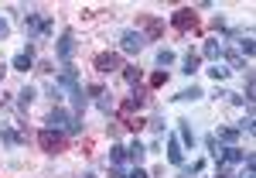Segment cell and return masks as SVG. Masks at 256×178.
I'll return each mask as SVG.
<instances>
[{"instance_id":"5bb4252c","label":"cell","mask_w":256,"mask_h":178,"mask_svg":"<svg viewBox=\"0 0 256 178\" xmlns=\"http://www.w3.org/2000/svg\"><path fill=\"white\" fill-rule=\"evenodd\" d=\"M168 161H171V164H181V161H184V147H181L178 137H168Z\"/></svg>"},{"instance_id":"4316f807","label":"cell","mask_w":256,"mask_h":178,"mask_svg":"<svg viewBox=\"0 0 256 178\" xmlns=\"http://www.w3.org/2000/svg\"><path fill=\"white\" fill-rule=\"evenodd\" d=\"M99 110H102V113H113V110H116V106H113V99H110V93H102V96H99Z\"/></svg>"},{"instance_id":"7a4b0ae2","label":"cell","mask_w":256,"mask_h":178,"mask_svg":"<svg viewBox=\"0 0 256 178\" xmlns=\"http://www.w3.org/2000/svg\"><path fill=\"white\" fill-rule=\"evenodd\" d=\"M171 28L181 31V35H188V31H198V14L192 7H178L174 14H171Z\"/></svg>"},{"instance_id":"74e56055","label":"cell","mask_w":256,"mask_h":178,"mask_svg":"<svg viewBox=\"0 0 256 178\" xmlns=\"http://www.w3.org/2000/svg\"><path fill=\"white\" fill-rule=\"evenodd\" d=\"M82 178H99V175H82Z\"/></svg>"},{"instance_id":"8992f818","label":"cell","mask_w":256,"mask_h":178,"mask_svg":"<svg viewBox=\"0 0 256 178\" xmlns=\"http://www.w3.org/2000/svg\"><path fill=\"white\" fill-rule=\"evenodd\" d=\"M44 123H48V130H62V134H65V130L72 127V113H65L62 106H52V113L44 117Z\"/></svg>"},{"instance_id":"d4e9b609","label":"cell","mask_w":256,"mask_h":178,"mask_svg":"<svg viewBox=\"0 0 256 178\" xmlns=\"http://www.w3.org/2000/svg\"><path fill=\"white\" fill-rule=\"evenodd\" d=\"M205 147H208L212 161H222V147H218V140H216V137H205Z\"/></svg>"},{"instance_id":"44dd1931","label":"cell","mask_w":256,"mask_h":178,"mask_svg":"<svg viewBox=\"0 0 256 178\" xmlns=\"http://www.w3.org/2000/svg\"><path fill=\"white\" fill-rule=\"evenodd\" d=\"M110 161L120 168V164L126 161V147H123V144H113V147H110Z\"/></svg>"},{"instance_id":"277c9868","label":"cell","mask_w":256,"mask_h":178,"mask_svg":"<svg viewBox=\"0 0 256 178\" xmlns=\"http://www.w3.org/2000/svg\"><path fill=\"white\" fill-rule=\"evenodd\" d=\"M144 45H147L144 31H123V35H120V48H123V52H130V55H140V52H144Z\"/></svg>"},{"instance_id":"d6a6232c","label":"cell","mask_w":256,"mask_h":178,"mask_svg":"<svg viewBox=\"0 0 256 178\" xmlns=\"http://www.w3.org/2000/svg\"><path fill=\"white\" fill-rule=\"evenodd\" d=\"M242 99H246V103H253V76L246 79V96H242Z\"/></svg>"},{"instance_id":"7c38bea8","label":"cell","mask_w":256,"mask_h":178,"mask_svg":"<svg viewBox=\"0 0 256 178\" xmlns=\"http://www.w3.org/2000/svg\"><path fill=\"white\" fill-rule=\"evenodd\" d=\"M222 52H226V48H222V41H218V38H208L205 45H202V55H205L208 62H218V59H222Z\"/></svg>"},{"instance_id":"484cf974","label":"cell","mask_w":256,"mask_h":178,"mask_svg":"<svg viewBox=\"0 0 256 178\" xmlns=\"http://www.w3.org/2000/svg\"><path fill=\"white\" fill-rule=\"evenodd\" d=\"M253 38H250V35H246V38H239V52H242V55H246V59H250V55H253Z\"/></svg>"},{"instance_id":"5b68a950","label":"cell","mask_w":256,"mask_h":178,"mask_svg":"<svg viewBox=\"0 0 256 178\" xmlns=\"http://www.w3.org/2000/svg\"><path fill=\"white\" fill-rule=\"evenodd\" d=\"M76 35L72 31H62V38H58V45H55V52H58V59H62V65H68L72 62V55H76Z\"/></svg>"},{"instance_id":"ac0fdd59","label":"cell","mask_w":256,"mask_h":178,"mask_svg":"<svg viewBox=\"0 0 256 178\" xmlns=\"http://www.w3.org/2000/svg\"><path fill=\"white\" fill-rule=\"evenodd\" d=\"M205 96V93H202V89H198V86H188V89H181V93H178V103H195V99H202Z\"/></svg>"},{"instance_id":"30bf717a","label":"cell","mask_w":256,"mask_h":178,"mask_svg":"<svg viewBox=\"0 0 256 178\" xmlns=\"http://www.w3.org/2000/svg\"><path fill=\"white\" fill-rule=\"evenodd\" d=\"M178 140H181V147H192V151H195L198 137H195V130H192L188 120H178Z\"/></svg>"},{"instance_id":"3957f363","label":"cell","mask_w":256,"mask_h":178,"mask_svg":"<svg viewBox=\"0 0 256 178\" xmlns=\"http://www.w3.org/2000/svg\"><path fill=\"white\" fill-rule=\"evenodd\" d=\"M55 86H58V89H68V93L82 89V86H79V72H76V65H72V62H68V65H62V72L55 76Z\"/></svg>"},{"instance_id":"4fadbf2b","label":"cell","mask_w":256,"mask_h":178,"mask_svg":"<svg viewBox=\"0 0 256 178\" xmlns=\"http://www.w3.org/2000/svg\"><path fill=\"white\" fill-rule=\"evenodd\" d=\"M212 137L218 140V144H229V147H236V140H239V130L236 127H218Z\"/></svg>"},{"instance_id":"e0dca14e","label":"cell","mask_w":256,"mask_h":178,"mask_svg":"<svg viewBox=\"0 0 256 178\" xmlns=\"http://www.w3.org/2000/svg\"><path fill=\"white\" fill-rule=\"evenodd\" d=\"M198 65H202V55H198V52H188V55H184V69H181V72H184V76H195Z\"/></svg>"},{"instance_id":"7402d4cb","label":"cell","mask_w":256,"mask_h":178,"mask_svg":"<svg viewBox=\"0 0 256 178\" xmlns=\"http://www.w3.org/2000/svg\"><path fill=\"white\" fill-rule=\"evenodd\" d=\"M229 72H232V69H229V65H222V62H212V69H208V76H212V79H226V76H229Z\"/></svg>"},{"instance_id":"8fae6325","label":"cell","mask_w":256,"mask_h":178,"mask_svg":"<svg viewBox=\"0 0 256 178\" xmlns=\"http://www.w3.org/2000/svg\"><path fill=\"white\" fill-rule=\"evenodd\" d=\"M242 161H246V151H242V147H222L218 168H222V164H242Z\"/></svg>"},{"instance_id":"1f68e13d","label":"cell","mask_w":256,"mask_h":178,"mask_svg":"<svg viewBox=\"0 0 256 178\" xmlns=\"http://www.w3.org/2000/svg\"><path fill=\"white\" fill-rule=\"evenodd\" d=\"M86 93H89V96H102V93H106V89H102V86H99V82H92V86H86Z\"/></svg>"},{"instance_id":"f1b7e54d","label":"cell","mask_w":256,"mask_h":178,"mask_svg":"<svg viewBox=\"0 0 256 178\" xmlns=\"http://www.w3.org/2000/svg\"><path fill=\"white\" fill-rule=\"evenodd\" d=\"M147 127H150V130H154V134H160V130H164V117H160V113H154V117H150V123H147Z\"/></svg>"},{"instance_id":"603a6c76","label":"cell","mask_w":256,"mask_h":178,"mask_svg":"<svg viewBox=\"0 0 256 178\" xmlns=\"http://www.w3.org/2000/svg\"><path fill=\"white\" fill-rule=\"evenodd\" d=\"M34 96H38V93H34L31 86H24V89H20V93H18V103H20V106H24V110H28V106L34 103Z\"/></svg>"},{"instance_id":"4dcf8cb0","label":"cell","mask_w":256,"mask_h":178,"mask_svg":"<svg viewBox=\"0 0 256 178\" xmlns=\"http://www.w3.org/2000/svg\"><path fill=\"white\" fill-rule=\"evenodd\" d=\"M55 31V24H52V18H41V38H48Z\"/></svg>"},{"instance_id":"52a82bcc","label":"cell","mask_w":256,"mask_h":178,"mask_svg":"<svg viewBox=\"0 0 256 178\" xmlns=\"http://www.w3.org/2000/svg\"><path fill=\"white\" fill-rule=\"evenodd\" d=\"M137 24H140V28H144V31H147L144 38H150V41H158L160 35H164V21L150 18V14H140V18H137Z\"/></svg>"},{"instance_id":"2e32d148","label":"cell","mask_w":256,"mask_h":178,"mask_svg":"<svg viewBox=\"0 0 256 178\" xmlns=\"http://www.w3.org/2000/svg\"><path fill=\"white\" fill-rule=\"evenodd\" d=\"M34 62H31V45H28V52H20V55H14V62H10V69H18V72H28Z\"/></svg>"},{"instance_id":"8d00e7d4","label":"cell","mask_w":256,"mask_h":178,"mask_svg":"<svg viewBox=\"0 0 256 178\" xmlns=\"http://www.w3.org/2000/svg\"><path fill=\"white\" fill-rule=\"evenodd\" d=\"M4 72H7V69H4V65H0V82H4Z\"/></svg>"},{"instance_id":"d6986e66","label":"cell","mask_w":256,"mask_h":178,"mask_svg":"<svg viewBox=\"0 0 256 178\" xmlns=\"http://www.w3.org/2000/svg\"><path fill=\"white\" fill-rule=\"evenodd\" d=\"M123 79L130 82V86H140V79H144V72H140L137 65H123Z\"/></svg>"},{"instance_id":"836d02e7","label":"cell","mask_w":256,"mask_h":178,"mask_svg":"<svg viewBox=\"0 0 256 178\" xmlns=\"http://www.w3.org/2000/svg\"><path fill=\"white\" fill-rule=\"evenodd\" d=\"M7 35H10V24H7V21H4V18H0V41H4V38H7Z\"/></svg>"},{"instance_id":"cb8c5ba5","label":"cell","mask_w":256,"mask_h":178,"mask_svg":"<svg viewBox=\"0 0 256 178\" xmlns=\"http://www.w3.org/2000/svg\"><path fill=\"white\" fill-rule=\"evenodd\" d=\"M158 65H160V69L174 65V52H171V48H160V52H158Z\"/></svg>"},{"instance_id":"f546056e","label":"cell","mask_w":256,"mask_h":178,"mask_svg":"<svg viewBox=\"0 0 256 178\" xmlns=\"http://www.w3.org/2000/svg\"><path fill=\"white\" fill-rule=\"evenodd\" d=\"M164 82H168V72H164V69H160V72H154V76H150V86H154V89H158V86H164Z\"/></svg>"},{"instance_id":"ffe728a7","label":"cell","mask_w":256,"mask_h":178,"mask_svg":"<svg viewBox=\"0 0 256 178\" xmlns=\"http://www.w3.org/2000/svg\"><path fill=\"white\" fill-rule=\"evenodd\" d=\"M0 140H4L7 147H18V144H20V134H14L10 127H0Z\"/></svg>"},{"instance_id":"6da1fadb","label":"cell","mask_w":256,"mask_h":178,"mask_svg":"<svg viewBox=\"0 0 256 178\" xmlns=\"http://www.w3.org/2000/svg\"><path fill=\"white\" fill-rule=\"evenodd\" d=\"M38 147L44 154H62V151H65V134L44 127V130H38Z\"/></svg>"},{"instance_id":"e575fe53","label":"cell","mask_w":256,"mask_h":178,"mask_svg":"<svg viewBox=\"0 0 256 178\" xmlns=\"http://www.w3.org/2000/svg\"><path fill=\"white\" fill-rule=\"evenodd\" d=\"M126 178H150V175H147L144 168H134V171H130V175H126Z\"/></svg>"},{"instance_id":"83f0119b","label":"cell","mask_w":256,"mask_h":178,"mask_svg":"<svg viewBox=\"0 0 256 178\" xmlns=\"http://www.w3.org/2000/svg\"><path fill=\"white\" fill-rule=\"evenodd\" d=\"M236 130H239V134H242V130H246V134H253V130H256V120H253V117H246L242 123H236Z\"/></svg>"},{"instance_id":"d590c367","label":"cell","mask_w":256,"mask_h":178,"mask_svg":"<svg viewBox=\"0 0 256 178\" xmlns=\"http://www.w3.org/2000/svg\"><path fill=\"white\" fill-rule=\"evenodd\" d=\"M110 178H126V175H123V168H116V164H113V168H110Z\"/></svg>"},{"instance_id":"ba28073f","label":"cell","mask_w":256,"mask_h":178,"mask_svg":"<svg viewBox=\"0 0 256 178\" xmlns=\"http://www.w3.org/2000/svg\"><path fill=\"white\" fill-rule=\"evenodd\" d=\"M92 65H96V72H102V76H106V72H116V69H123L116 52H99Z\"/></svg>"},{"instance_id":"9c48e42d","label":"cell","mask_w":256,"mask_h":178,"mask_svg":"<svg viewBox=\"0 0 256 178\" xmlns=\"http://www.w3.org/2000/svg\"><path fill=\"white\" fill-rule=\"evenodd\" d=\"M24 35H28V41L41 38V14L38 11H28L24 14Z\"/></svg>"},{"instance_id":"9a60e30c","label":"cell","mask_w":256,"mask_h":178,"mask_svg":"<svg viewBox=\"0 0 256 178\" xmlns=\"http://www.w3.org/2000/svg\"><path fill=\"white\" fill-rule=\"evenodd\" d=\"M144 154H147V147H144L140 140H134V144L126 147V161H134V168H140V161H144Z\"/></svg>"}]
</instances>
